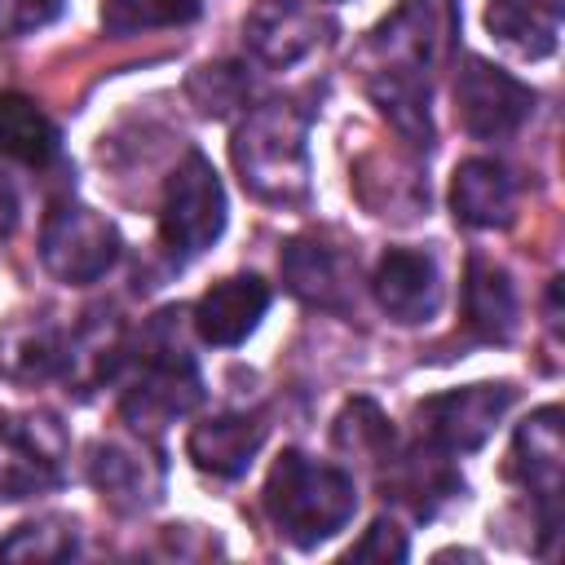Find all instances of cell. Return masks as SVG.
Masks as SVG:
<instances>
[{
	"instance_id": "24",
	"label": "cell",
	"mask_w": 565,
	"mask_h": 565,
	"mask_svg": "<svg viewBox=\"0 0 565 565\" xmlns=\"http://www.w3.org/2000/svg\"><path fill=\"white\" fill-rule=\"evenodd\" d=\"M199 18V0H102V26L106 35H141L163 26H185Z\"/></svg>"
},
{
	"instance_id": "22",
	"label": "cell",
	"mask_w": 565,
	"mask_h": 565,
	"mask_svg": "<svg viewBox=\"0 0 565 565\" xmlns=\"http://www.w3.org/2000/svg\"><path fill=\"white\" fill-rule=\"evenodd\" d=\"M62 150L57 124L26 97V93H0V159L44 168Z\"/></svg>"
},
{
	"instance_id": "27",
	"label": "cell",
	"mask_w": 565,
	"mask_h": 565,
	"mask_svg": "<svg viewBox=\"0 0 565 565\" xmlns=\"http://www.w3.org/2000/svg\"><path fill=\"white\" fill-rule=\"evenodd\" d=\"M185 93H190V102H194L203 115L221 119V115L247 106V71L234 66V62H207V66H199V71L190 75Z\"/></svg>"
},
{
	"instance_id": "16",
	"label": "cell",
	"mask_w": 565,
	"mask_h": 565,
	"mask_svg": "<svg viewBox=\"0 0 565 565\" xmlns=\"http://www.w3.org/2000/svg\"><path fill=\"white\" fill-rule=\"evenodd\" d=\"M450 212L468 230H503L516 216V177L508 163L477 154L455 168L450 181Z\"/></svg>"
},
{
	"instance_id": "3",
	"label": "cell",
	"mask_w": 565,
	"mask_h": 565,
	"mask_svg": "<svg viewBox=\"0 0 565 565\" xmlns=\"http://www.w3.org/2000/svg\"><path fill=\"white\" fill-rule=\"evenodd\" d=\"M265 512L296 547H318L340 534L358 512V486L344 468L282 450L265 477Z\"/></svg>"
},
{
	"instance_id": "2",
	"label": "cell",
	"mask_w": 565,
	"mask_h": 565,
	"mask_svg": "<svg viewBox=\"0 0 565 565\" xmlns=\"http://www.w3.org/2000/svg\"><path fill=\"white\" fill-rule=\"evenodd\" d=\"M243 190L274 207L309 203V115L291 102L252 106L230 141Z\"/></svg>"
},
{
	"instance_id": "12",
	"label": "cell",
	"mask_w": 565,
	"mask_h": 565,
	"mask_svg": "<svg viewBox=\"0 0 565 565\" xmlns=\"http://www.w3.org/2000/svg\"><path fill=\"white\" fill-rule=\"evenodd\" d=\"M243 40L256 62L282 71L318 49L322 18H318L313 0H256L243 18Z\"/></svg>"
},
{
	"instance_id": "29",
	"label": "cell",
	"mask_w": 565,
	"mask_h": 565,
	"mask_svg": "<svg viewBox=\"0 0 565 565\" xmlns=\"http://www.w3.org/2000/svg\"><path fill=\"white\" fill-rule=\"evenodd\" d=\"M411 556V547H406V534L393 525V521H371V530L349 547V561H406Z\"/></svg>"
},
{
	"instance_id": "9",
	"label": "cell",
	"mask_w": 565,
	"mask_h": 565,
	"mask_svg": "<svg viewBox=\"0 0 565 565\" xmlns=\"http://www.w3.org/2000/svg\"><path fill=\"white\" fill-rule=\"evenodd\" d=\"M508 477L534 494L539 503V530L543 539L561 525V477H565V433H561V406H539L530 419L516 424L512 450H508Z\"/></svg>"
},
{
	"instance_id": "19",
	"label": "cell",
	"mask_w": 565,
	"mask_h": 565,
	"mask_svg": "<svg viewBox=\"0 0 565 565\" xmlns=\"http://www.w3.org/2000/svg\"><path fill=\"white\" fill-rule=\"evenodd\" d=\"M265 433H269V424L260 415H247V411L212 415L190 428L185 455L194 459V468H203L212 477H243L252 468L256 450L265 446Z\"/></svg>"
},
{
	"instance_id": "6",
	"label": "cell",
	"mask_w": 565,
	"mask_h": 565,
	"mask_svg": "<svg viewBox=\"0 0 565 565\" xmlns=\"http://www.w3.org/2000/svg\"><path fill=\"white\" fill-rule=\"evenodd\" d=\"M119 260V230L93 212L88 203H57L44 216L40 230V265L66 282V287H88L106 278Z\"/></svg>"
},
{
	"instance_id": "26",
	"label": "cell",
	"mask_w": 565,
	"mask_h": 565,
	"mask_svg": "<svg viewBox=\"0 0 565 565\" xmlns=\"http://www.w3.org/2000/svg\"><path fill=\"white\" fill-rule=\"evenodd\" d=\"M0 362L13 380H49L66 366V340L49 327H31V331H22L4 344Z\"/></svg>"
},
{
	"instance_id": "21",
	"label": "cell",
	"mask_w": 565,
	"mask_h": 565,
	"mask_svg": "<svg viewBox=\"0 0 565 565\" xmlns=\"http://www.w3.org/2000/svg\"><path fill=\"white\" fill-rule=\"evenodd\" d=\"M486 31L530 62L552 57L561 44V4H552V0H490L486 4Z\"/></svg>"
},
{
	"instance_id": "17",
	"label": "cell",
	"mask_w": 565,
	"mask_h": 565,
	"mask_svg": "<svg viewBox=\"0 0 565 565\" xmlns=\"http://www.w3.org/2000/svg\"><path fill=\"white\" fill-rule=\"evenodd\" d=\"M384 494H393L397 503H406L419 516H433L446 499L463 494V477L450 468L446 450H437L433 441L415 446V450H393L384 459V477H380Z\"/></svg>"
},
{
	"instance_id": "18",
	"label": "cell",
	"mask_w": 565,
	"mask_h": 565,
	"mask_svg": "<svg viewBox=\"0 0 565 565\" xmlns=\"http://www.w3.org/2000/svg\"><path fill=\"white\" fill-rule=\"evenodd\" d=\"M463 322L477 340H490V344H508L521 322V300H516L512 274L481 252L468 256V265H463Z\"/></svg>"
},
{
	"instance_id": "23",
	"label": "cell",
	"mask_w": 565,
	"mask_h": 565,
	"mask_svg": "<svg viewBox=\"0 0 565 565\" xmlns=\"http://www.w3.org/2000/svg\"><path fill=\"white\" fill-rule=\"evenodd\" d=\"M331 437H335V446L344 455H358L366 463H384L393 455V424L371 397L344 402V411L335 415V433Z\"/></svg>"
},
{
	"instance_id": "13",
	"label": "cell",
	"mask_w": 565,
	"mask_h": 565,
	"mask_svg": "<svg viewBox=\"0 0 565 565\" xmlns=\"http://www.w3.org/2000/svg\"><path fill=\"white\" fill-rule=\"evenodd\" d=\"M371 291H375V305L393 322L415 327V322H428L441 309V269L419 247H388L375 260Z\"/></svg>"
},
{
	"instance_id": "20",
	"label": "cell",
	"mask_w": 565,
	"mask_h": 565,
	"mask_svg": "<svg viewBox=\"0 0 565 565\" xmlns=\"http://www.w3.org/2000/svg\"><path fill=\"white\" fill-rule=\"evenodd\" d=\"M353 190L375 216L393 221H415L428 212V181L415 163H402L397 154H366L353 168Z\"/></svg>"
},
{
	"instance_id": "10",
	"label": "cell",
	"mask_w": 565,
	"mask_h": 565,
	"mask_svg": "<svg viewBox=\"0 0 565 565\" xmlns=\"http://www.w3.org/2000/svg\"><path fill=\"white\" fill-rule=\"evenodd\" d=\"M66 455V433L53 415H9L0 419V494L26 499L57 486Z\"/></svg>"
},
{
	"instance_id": "30",
	"label": "cell",
	"mask_w": 565,
	"mask_h": 565,
	"mask_svg": "<svg viewBox=\"0 0 565 565\" xmlns=\"http://www.w3.org/2000/svg\"><path fill=\"white\" fill-rule=\"evenodd\" d=\"M13 216H18V203H13V190L0 181V234L13 230Z\"/></svg>"
},
{
	"instance_id": "15",
	"label": "cell",
	"mask_w": 565,
	"mask_h": 565,
	"mask_svg": "<svg viewBox=\"0 0 565 565\" xmlns=\"http://www.w3.org/2000/svg\"><path fill=\"white\" fill-rule=\"evenodd\" d=\"M269 309V282H260L256 274H230L221 282H212L199 305H194V331L203 344L216 349H234L243 344L260 318Z\"/></svg>"
},
{
	"instance_id": "25",
	"label": "cell",
	"mask_w": 565,
	"mask_h": 565,
	"mask_svg": "<svg viewBox=\"0 0 565 565\" xmlns=\"http://www.w3.org/2000/svg\"><path fill=\"white\" fill-rule=\"evenodd\" d=\"M79 547V530L66 516H35L22 521L4 543L0 556L4 561H66Z\"/></svg>"
},
{
	"instance_id": "8",
	"label": "cell",
	"mask_w": 565,
	"mask_h": 565,
	"mask_svg": "<svg viewBox=\"0 0 565 565\" xmlns=\"http://www.w3.org/2000/svg\"><path fill=\"white\" fill-rule=\"evenodd\" d=\"M516 388L503 380H481V384H463V388H446L419 402V433L424 441H433L446 455H468L481 450L490 441V433L499 428V419L508 415Z\"/></svg>"
},
{
	"instance_id": "7",
	"label": "cell",
	"mask_w": 565,
	"mask_h": 565,
	"mask_svg": "<svg viewBox=\"0 0 565 565\" xmlns=\"http://www.w3.org/2000/svg\"><path fill=\"white\" fill-rule=\"evenodd\" d=\"M534 115V88L503 66L463 53L455 66V119L477 141H503Z\"/></svg>"
},
{
	"instance_id": "1",
	"label": "cell",
	"mask_w": 565,
	"mask_h": 565,
	"mask_svg": "<svg viewBox=\"0 0 565 565\" xmlns=\"http://www.w3.org/2000/svg\"><path fill=\"white\" fill-rule=\"evenodd\" d=\"M455 35V0H402L358 53L371 102L411 150L433 146V75L450 62Z\"/></svg>"
},
{
	"instance_id": "5",
	"label": "cell",
	"mask_w": 565,
	"mask_h": 565,
	"mask_svg": "<svg viewBox=\"0 0 565 565\" xmlns=\"http://www.w3.org/2000/svg\"><path fill=\"white\" fill-rule=\"evenodd\" d=\"M225 234V190L203 150H185V159L163 181L159 203V238L172 256H199Z\"/></svg>"
},
{
	"instance_id": "28",
	"label": "cell",
	"mask_w": 565,
	"mask_h": 565,
	"mask_svg": "<svg viewBox=\"0 0 565 565\" xmlns=\"http://www.w3.org/2000/svg\"><path fill=\"white\" fill-rule=\"evenodd\" d=\"M57 13H62V0H0V40H18L26 31H40Z\"/></svg>"
},
{
	"instance_id": "31",
	"label": "cell",
	"mask_w": 565,
	"mask_h": 565,
	"mask_svg": "<svg viewBox=\"0 0 565 565\" xmlns=\"http://www.w3.org/2000/svg\"><path fill=\"white\" fill-rule=\"evenodd\" d=\"M552 4H561V0H552Z\"/></svg>"
},
{
	"instance_id": "4",
	"label": "cell",
	"mask_w": 565,
	"mask_h": 565,
	"mask_svg": "<svg viewBox=\"0 0 565 565\" xmlns=\"http://www.w3.org/2000/svg\"><path fill=\"white\" fill-rule=\"evenodd\" d=\"M168 322H172V309L159 313L141 340V353L124 349V362L119 371L128 366V384L119 393V411L124 419L137 428V433H159L168 424H177L181 415H190L203 397V380H199V366L194 358L168 335Z\"/></svg>"
},
{
	"instance_id": "14",
	"label": "cell",
	"mask_w": 565,
	"mask_h": 565,
	"mask_svg": "<svg viewBox=\"0 0 565 565\" xmlns=\"http://www.w3.org/2000/svg\"><path fill=\"white\" fill-rule=\"evenodd\" d=\"M88 477L115 512H146L163 494V463L141 441H128V437L97 441L88 459Z\"/></svg>"
},
{
	"instance_id": "11",
	"label": "cell",
	"mask_w": 565,
	"mask_h": 565,
	"mask_svg": "<svg viewBox=\"0 0 565 565\" xmlns=\"http://www.w3.org/2000/svg\"><path fill=\"white\" fill-rule=\"evenodd\" d=\"M287 291L322 313H349L353 309V282H358V256H349L340 243H327L318 234H300L278 256Z\"/></svg>"
}]
</instances>
